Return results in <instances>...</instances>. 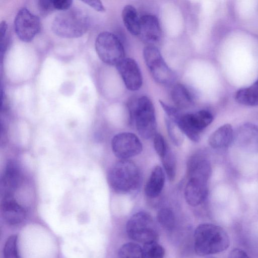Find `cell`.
<instances>
[{"label":"cell","mask_w":258,"mask_h":258,"mask_svg":"<svg viewBox=\"0 0 258 258\" xmlns=\"http://www.w3.org/2000/svg\"><path fill=\"white\" fill-rule=\"evenodd\" d=\"M229 236L221 226L212 223L199 225L194 233V249L198 255L204 256L227 249Z\"/></svg>","instance_id":"cell-1"},{"label":"cell","mask_w":258,"mask_h":258,"mask_svg":"<svg viewBox=\"0 0 258 258\" xmlns=\"http://www.w3.org/2000/svg\"><path fill=\"white\" fill-rule=\"evenodd\" d=\"M89 21L87 16L77 8L61 11L53 19L52 30L57 36L66 38L82 36L87 31Z\"/></svg>","instance_id":"cell-2"},{"label":"cell","mask_w":258,"mask_h":258,"mask_svg":"<svg viewBox=\"0 0 258 258\" xmlns=\"http://www.w3.org/2000/svg\"><path fill=\"white\" fill-rule=\"evenodd\" d=\"M111 188L120 194H126L137 189L141 181L137 166L132 161L120 160L111 168L108 175Z\"/></svg>","instance_id":"cell-3"},{"label":"cell","mask_w":258,"mask_h":258,"mask_svg":"<svg viewBox=\"0 0 258 258\" xmlns=\"http://www.w3.org/2000/svg\"><path fill=\"white\" fill-rule=\"evenodd\" d=\"M130 117L135 122L140 136L149 139L154 137L156 131V120L154 105L146 96L139 98L130 105Z\"/></svg>","instance_id":"cell-4"},{"label":"cell","mask_w":258,"mask_h":258,"mask_svg":"<svg viewBox=\"0 0 258 258\" xmlns=\"http://www.w3.org/2000/svg\"><path fill=\"white\" fill-rule=\"evenodd\" d=\"M125 229L131 239L143 244L157 241L158 238V228L154 219L144 211L132 215L126 223Z\"/></svg>","instance_id":"cell-5"},{"label":"cell","mask_w":258,"mask_h":258,"mask_svg":"<svg viewBox=\"0 0 258 258\" xmlns=\"http://www.w3.org/2000/svg\"><path fill=\"white\" fill-rule=\"evenodd\" d=\"M143 57L152 78L156 82L169 85L174 82L175 74L167 65L157 47L151 45L146 46L143 50Z\"/></svg>","instance_id":"cell-6"},{"label":"cell","mask_w":258,"mask_h":258,"mask_svg":"<svg viewBox=\"0 0 258 258\" xmlns=\"http://www.w3.org/2000/svg\"><path fill=\"white\" fill-rule=\"evenodd\" d=\"M95 46L98 56L106 64L116 66L125 58L123 46L118 37L112 33H100L96 39Z\"/></svg>","instance_id":"cell-7"},{"label":"cell","mask_w":258,"mask_h":258,"mask_svg":"<svg viewBox=\"0 0 258 258\" xmlns=\"http://www.w3.org/2000/svg\"><path fill=\"white\" fill-rule=\"evenodd\" d=\"M213 116L208 110L181 114L175 122L184 135L190 140L198 142L203 131L213 121Z\"/></svg>","instance_id":"cell-8"},{"label":"cell","mask_w":258,"mask_h":258,"mask_svg":"<svg viewBox=\"0 0 258 258\" xmlns=\"http://www.w3.org/2000/svg\"><path fill=\"white\" fill-rule=\"evenodd\" d=\"M15 32L22 41H32L40 30L39 18L26 8L19 10L14 20Z\"/></svg>","instance_id":"cell-9"},{"label":"cell","mask_w":258,"mask_h":258,"mask_svg":"<svg viewBox=\"0 0 258 258\" xmlns=\"http://www.w3.org/2000/svg\"><path fill=\"white\" fill-rule=\"evenodd\" d=\"M111 147L114 154L120 160H126L139 154L143 146L138 137L133 133H121L112 139Z\"/></svg>","instance_id":"cell-10"},{"label":"cell","mask_w":258,"mask_h":258,"mask_svg":"<svg viewBox=\"0 0 258 258\" xmlns=\"http://www.w3.org/2000/svg\"><path fill=\"white\" fill-rule=\"evenodd\" d=\"M116 67L128 90L135 91L141 88L143 77L140 67L135 60L124 58Z\"/></svg>","instance_id":"cell-11"},{"label":"cell","mask_w":258,"mask_h":258,"mask_svg":"<svg viewBox=\"0 0 258 258\" xmlns=\"http://www.w3.org/2000/svg\"><path fill=\"white\" fill-rule=\"evenodd\" d=\"M208 181L197 177L188 178L184 195L185 201L189 205L196 207L206 200L208 196Z\"/></svg>","instance_id":"cell-12"},{"label":"cell","mask_w":258,"mask_h":258,"mask_svg":"<svg viewBox=\"0 0 258 258\" xmlns=\"http://www.w3.org/2000/svg\"><path fill=\"white\" fill-rule=\"evenodd\" d=\"M139 36L146 42L153 44L158 42L161 37V29L158 18L152 15L140 18Z\"/></svg>","instance_id":"cell-13"},{"label":"cell","mask_w":258,"mask_h":258,"mask_svg":"<svg viewBox=\"0 0 258 258\" xmlns=\"http://www.w3.org/2000/svg\"><path fill=\"white\" fill-rule=\"evenodd\" d=\"M1 210L4 219L10 225L19 224L25 218V210L13 196L3 197L1 204Z\"/></svg>","instance_id":"cell-14"},{"label":"cell","mask_w":258,"mask_h":258,"mask_svg":"<svg viewBox=\"0 0 258 258\" xmlns=\"http://www.w3.org/2000/svg\"><path fill=\"white\" fill-rule=\"evenodd\" d=\"M21 179V172L18 163L14 161H9L1 181V190L3 197L12 196Z\"/></svg>","instance_id":"cell-15"},{"label":"cell","mask_w":258,"mask_h":258,"mask_svg":"<svg viewBox=\"0 0 258 258\" xmlns=\"http://www.w3.org/2000/svg\"><path fill=\"white\" fill-rule=\"evenodd\" d=\"M237 145L247 150L258 149V127L251 123H245L237 130L235 135Z\"/></svg>","instance_id":"cell-16"},{"label":"cell","mask_w":258,"mask_h":258,"mask_svg":"<svg viewBox=\"0 0 258 258\" xmlns=\"http://www.w3.org/2000/svg\"><path fill=\"white\" fill-rule=\"evenodd\" d=\"M187 172L188 178L197 177L208 180L211 173L210 163L202 155H194L188 161Z\"/></svg>","instance_id":"cell-17"},{"label":"cell","mask_w":258,"mask_h":258,"mask_svg":"<svg viewBox=\"0 0 258 258\" xmlns=\"http://www.w3.org/2000/svg\"><path fill=\"white\" fill-rule=\"evenodd\" d=\"M232 126L225 124L215 130L210 136L209 145L214 149H221L228 147L234 139Z\"/></svg>","instance_id":"cell-18"},{"label":"cell","mask_w":258,"mask_h":258,"mask_svg":"<svg viewBox=\"0 0 258 258\" xmlns=\"http://www.w3.org/2000/svg\"><path fill=\"white\" fill-rule=\"evenodd\" d=\"M165 183V175L159 166H155L147 181L145 187L146 195L150 198H155L161 192Z\"/></svg>","instance_id":"cell-19"},{"label":"cell","mask_w":258,"mask_h":258,"mask_svg":"<svg viewBox=\"0 0 258 258\" xmlns=\"http://www.w3.org/2000/svg\"><path fill=\"white\" fill-rule=\"evenodd\" d=\"M171 99L176 106L180 109H186L194 103V97L189 89L183 84H175L171 91Z\"/></svg>","instance_id":"cell-20"},{"label":"cell","mask_w":258,"mask_h":258,"mask_svg":"<svg viewBox=\"0 0 258 258\" xmlns=\"http://www.w3.org/2000/svg\"><path fill=\"white\" fill-rule=\"evenodd\" d=\"M121 16L128 31L134 36L139 35L140 18L135 8L132 5H126L122 10Z\"/></svg>","instance_id":"cell-21"},{"label":"cell","mask_w":258,"mask_h":258,"mask_svg":"<svg viewBox=\"0 0 258 258\" xmlns=\"http://www.w3.org/2000/svg\"><path fill=\"white\" fill-rule=\"evenodd\" d=\"M235 100L242 105L248 106L258 105V80L251 86L241 88L235 94Z\"/></svg>","instance_id":"cell-22"},{"label":"cell","mask_w":258,"mask_h":258,"mask_svg":"<svg viewBox=\"0 0 258 258\" xmlns=\"http://www.w3.org/2000/svg\"><path fill=\"white\" fill-rule=\"evenodd\" d=\"M157 220L159 225L165 230L171 231L175 226V217L170 209L165 208L160 209L157 214Z\"/></svg>","instance_id":"cell-23"},{"label":"cell","mask_w":258,"mask_h":258,"mask_svg":"<svg viewBox=\"0 0 258 258\" xmlns=\"http://www.w3.org/2000/svg\"><path fill=\"white\" fill-rule=\"evenodd\" d=\"M118 258H143L142 247L135 242L125 243L119 248Z\"/></svg>","instance_id":"cell-24"},{"label":"cell","mask_w":258,"mask_h":258,"mask_svg":"<svg viewBox=\"0 0 258 258\" xmlns=\"http://www.w3.org/2000/svg\"><path fill=\"white\" fill-rule=\"evenodd\" d=\"M165 124L168 136L174 145L180 146L184 139V134L177 123L168 117H165Z\"/></svg>","instance_id":"cell-25"},{"label":"cell","mask_w":258,"mask_h":258,"mask_svg":"<svg viewBox=\"0 0 258 258\" xmlns=\"http://www.w3.org/2000/svg\"><path fill=\"white\" fill-rule=\"evenodd\" d=\"M143 258H164L165 249L157 241L144 244L142 247Z\"/></svg>","instance_id":"cell-26"},{"label":"cell","mask_w":258,"mask_h":258,"mask_svg":"<svg viewBox=\"0 0 258 258\" xmlns=\"http://www.w3.org/2000/svg\"><path fill=\"white\" fill-rule=\"evenodd\" d=\"M161 159L168 178L170 181H173L176 172V161L174 154L168 149Z\"/></svg>","instance_id":"cell-27"},{"label":"cell","mask_w":258,"mask_h":258,"mask_svg":"<svg viewBox=\"0 0 258 258\" xmlns=\"http://www.w3.org/2000/svg\"><path fill=\"white\" fill-rule=\"evenodd\" d=\"M3 258H20L16 235H12L7 239L4 247Z\"/></svg>","instance_id":"cell-28"},{"label":"cell","mask_w":258,"mask_h":258,"mask_svg":"<svg viewBox=\"0 0 258 258\" xmlns=\"http://www.w3.org/2000/svg\"><path fill=\"white\" fill-rule=\"evenodd\" d=\"M153 143L157 154L161 158H162L168 150L162 136L158 133L156 134L154 136Z\"/></svg>","instance_id":"cell-29"},{"label":"cell","mask_w":258,"mask_h":258,"mask_svg":"<svg viewBox=\"0 0 258 258\" xmlns=\"http://www.w3.org/2000/svg\"><path fill=\"white\" fill-rule=\"evenodd\" d=\"M37 7L43 16L47 15L55 10L52 0H39L37 2Z\"/></svg>","instance_id":"cell-30"},{"label":"cell","mask_w":258,"mask_h":258,"mask_svg":"<svg viewBox=\"0 0 258 258\" xmlns=\"http://www.w3.org/2000/svg\"><path fill=\"white\" fill-rule=\"evenodd\" d=\"M53 2L55 10L61 11L70 9L73 3L71 0H54Z\"/></svg>","instance_id":"cell-31"},{"label":"cell","mask_w":258,"mask_h":258,"mask_svg":"<svg viewBox=\"0 0 258 258\" xmlns=\"http://www.w3.org/2000/svg\"><path fill=\"white\" fill-rule=\"evenodd\" d=\"M228 258H250L248 254L240 248H234L229 253Z\"/></svg>","instance_id":"cell-32"},{"label":"cell","mask_w":258,"mask_h":258,"mask_svg":"<svg viewBox=\"0 0 258 258\" xmlns=\"http://www.w3.org/2000/svg\"><path fill=\"white\" fill-rule=\"evenodd\" d=\"M84 3L87 4L95 10L99 12L104 11L105 8L102 5L101 2L98 0H85L82 1Z\"/></svg>","instance_id":"cell-33"},{"label":"cell","mask_w":258,"mask_h":258,"mask_svg":"<svg viewBox=\"0 0 258 258\" xmlns=\"http://www.w3.org/2000/svg\"><path fill=\"white\" fill-rule=\"evenodd\" d=\"M207 258H215V257H208Z\"/></svg>","instance_id":"cell-34"}]
</instances>
